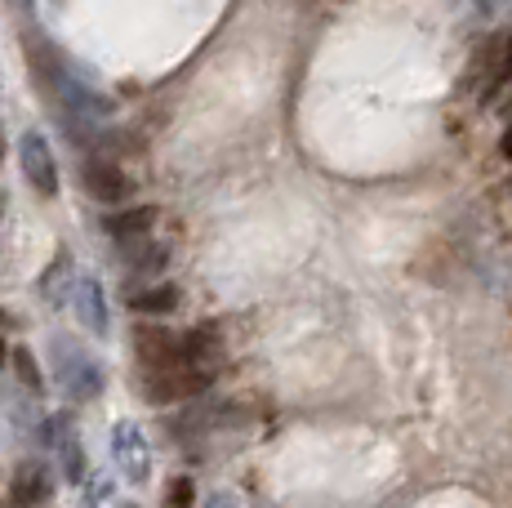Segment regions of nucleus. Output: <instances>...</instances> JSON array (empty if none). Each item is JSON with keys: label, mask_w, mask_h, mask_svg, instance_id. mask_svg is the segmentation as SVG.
Returning <instances> with one entry per match:
<instances>
[{"label": "nucleus", "mask_w": 512, "mask_h": 508, "mask_svg": "<svg viewBox=\"0 0 512 508\" xmlns=\"http://www.w3.org/2000/svg\"><path fill=\"white\" fill-rule=\"evenodd\" d=\"M72 286H76V277H72V254H58V259L49 263L45 281H41V295L58 308V304L67 299V290H72Z\"/></svg>", "instance_id": "obj_11"}, {"label": "nucleus", "mask_w": 512, "mask_h": 508, "mask_svg": "<svg viewBox=\"0 0 512 508\" xmlns=\"http://www.w3.org/2000/svg\"><path fill=\"white\" fill-rule=\"evenodd\" d=\"M14 366H18V379H23L32 393H41L45 379H41V370H36V357L27 353V348H14Z\"/></svg>", "instance_id": "obj_13"}, {"label": "nucleus", "mask_w": 512, "mask_h": 508, "mask_svg": "<svg viewBox=\"0 0 512 508\" xmlns=\"http://www.w3.org/2000/svg\"><path fill=\"white\" fill-rule=\"evenodd\" d=\"M112 455H116V468H121L134 486H143L147 477H152V446H147L139 424H116L112 428Z\"/></svg>", "instance_id": "obj_2"}, {"label": "nucleus", "mask_w": 512, "mask_h": 508, "mask_svg": "<svg viewBox=\"0 0 512 508\" xmlns=\"http://www.w3.org/2000/svg\"><path fill=\"white\" fill-rule=\"evenodd\" d=\"M156 219H161V214H156L152 205H130V210H121V214H107V219H103V232H107L112 241H121V246H130V241L152 237Z\"/></svg>", "instance_id": "obj_6"}, {"label": "nucleus", "mask_w": 512, "mask_h": 508, "mask_svg": "<svg viewBox=\"0 0 512 508\" xmlns=\"http://www.w3.org/2000/svg\"><path fill=\"white\" fill-rule=\"evenodd\" d=\"M81 183H85V192L103 205H121V201H130V192H134L130 174L116 161H107V156H90V161L81 165Z\"/></svg>", "instance_id": "obj_4"}, {"label": "nucleus", "mask_w": 512, "mask_h": 508, "mask_svg": "<svg viewBox=\"0 0 512 508\" xmlns=\"http://www.w3.org/2000/svg\"><path fill=\"white\" fill-rule=\"evenodd\" d=\"M49 357H54V375H58V388H63L67 402H94V397L103 393V366H98L72 335H54Z\"/></svg>", "instance_id": "obj_1"}, {"label": "nucleus", "mask_w": 512, "mask_h": 508, "mask_svg": "<svg viewBox=\"0 0 512 508\" xmlns=\"http://www.w3.org/2000/svg\"><path fill=\"white\" fill-rule=\"evenodd\" d=\"M63 473L72 477V482H81L85 477V451L76 437H63Z\"/></svg>", "instance_id": "obj_14"}, {"label": "nucleus", "mask_w": 512, "mask_h": 508, "mask_svg": "<svg viewBox=\"0 0 512 508\" xmlns=\"http://www.w3.org/2000/svg\"><path fill=\"white\" fill-rule=\"evenodd\" d=\"M72 304H76V317H81L85 330L107 335V295H103V286H98L94 277L76 281V286H72Z\"/></svg>", "instance_id": "obj_7"}, {"label": "nucleus", "mask_w": 512, "mask_h": 508, "mask_svg": "<svg viewBox=\"0 0 512 508\" xmlns=\"http://www.w3.org/2000/svg\"><path fill=\"white\" fill-rule=\"evenodd\" d=\"M121 508H139V504H121Z\"/></svg>", "instance_id": "obj_20"}, {"label": "nucleus", "mask_w": 512, "mask_h": 508, "mask_svg": "<svg viewBox=\"0 0 512 508\" xmlns=\"http://www.w3.org/2000/svg\"><path fill=\"white\" fill-rule=\"evenodd\" d=\"M0 326H5V312H0Z\"/></svg>", "instance_id": "obj_21"}, {"label": "nucleus", "mask_w": 512, "mask_h": 508, "mask_svg": "<svg viewBox=\"0 0 512 508\" xmlns=\"http://www.w3.org/2000/svg\"><path fill=\"white\" fill-rule=\"evenodd\" d=\"M18 161H23L27 183H32L41 197H58V161H54V152H49L45 134L27 130L23 139H18Z\"/></svg>", "instance_id": "obj_3"}, {"label": "nucleus", "mask_w": 512, "mask_h": 508, "mask_svg": "<svg viewBox=\"0 0 512 508\" xmlns=\"http://www.w3.org/2000/svg\"><path fill=\"white\" fill-rule=\"evenodd\" d=\"M125 263H130V272H161L165 263H170V246H161V241H152V237H143V241H130L125 246Z\"/></svg>", "instance_id": "obj_9"}, {"label": "nucleus", "mask_w": 512, "mask_h": 508, "mask_svg": "<svg viewBox=\"0 0 512 508\" xmlns=\"http://www.w3.org/2000/svg\"><path fill=\"white\" fill-rule=\"evenodd\" d=\"M0 361H5V339H0Z\"/></svg>", "instance_id": "obj_19"}, {"label": "nucleus", "mask_w": 512, "mask_h": 508, "mask_svg": "<svg viewBox=\"0 0 512 508\" xmlns=\"http://www.w3.org/2000/svg\"><path fill=\"white\" fill-rule=\"evenodd\" d=\"M205 508H245L241 500H236V495H228V491H219V495H210V500H205Z\"/></svg>", "instance_id": "obj_16"}, {"label": "nucleus", "mask_w": 512, "mask_h": 508, "mask_svg": "<svg viewBox=\"0 0 512 508\" xmlns=\"http://www.w3.org/2000/svg\"><path fill=\"white\" fill-rule=\"evenodd\" d=\"M14 5L23 9V14H32V9H36V0H14Z\"/></svg>", "instance_id": "obj_18"}, {"label": "nucleus", "mask_w": 512, "mask_h": 508, "mask_svg": "<svg viewBox=\"0 0 512 508\" xmlns=\"http://www.w3.org/2000/svg\"><path fill=\"white\" fill-rule=\"evenodd\" d=\"M196 504V486L192 477H174L170 491H165V508H192Z\"/></svg>", "instance_id": "obj_15"}, {"label": "nucleus", "mask_w": 512, "mask_h": 508, "mask_svg": "<svg viewBox=\"0 0 512 508\" xmlns=\"http://www.w3.org/2000/svg\"><path fill=\"white\" fill-rule=\"evenodd\" d=\"M512 81V32H504V41H499V54H495V67H490L486 85H481V103H495L499 94H504V85Z\"/></svg>", "instance_id": "obj_10"}, {"label": "nucleus", "mask_w": 512, "mask_h": 508, "mask_svg": "<svg viewBox=\"0 0 512 508\" xmlns=\"http://www.w3.org/2000/svg\"><path fill=\"white\" fill-rule=\"evenodd\" d=\"M179 304H183V290L179 286H147V290H134V295H130L134 312H174Z\"/></svg>", "instance_id": "obj_12"}, {"label": "nucleus", "mask_w": 512, "mask_h": 508, "mask_svg": "<svg viewBox=\"0 0 512 508\" xmlns=\"http://www.w3.org/2000/svg\"><path fill=\"white\" fill-rule=\"evenodd\" d=\"M508 112H512V103H508Z\"/></svg>", "instance_id": "obj_22"}, {"label": "nucleus", "mask_w": 512, "mask_h": 508, "mask_svg": "<svg viewBox=\"0 0 512 508\" xmlns=\"http://www.w3.org/2000/svg\"><path fill=\"white\" fill-rule=\"evenodd\" d=\"M49 473H45V464H23L14 473V500L18 504H41V500H49Z\"/></svg>", "instance_id": "obj_8"}, {"label": "nucleus", "mask_w": 512, "mask_h": 508, "mask_svg": "<svg viewBox=\"0 0 512 508\" xmlns=\"http://www.w3.org/2000/svg\"><path fill=\"white\" fill-rule=\"evenodd\" d=\"M499 152L512 161V112H508V125H504V139H499Z\"/></svg>", "instance_id": "obj_17"}, {"label": "nucleus", "mask_w": 512, "mask_h": 508, "mask_svg": "<svg viewBox=\"0 0 512 508\" xmlns=\"http://www.w3.org/2000/svg\"><path fill=\"white\" fill-rule=\"evenodd\" d=\"M134 353H139L143 370H165L183 361V344L179 335H170L165 326H139L134 330Z\"/></svg>", "instance_id": "obj_5"}]
</instances>
